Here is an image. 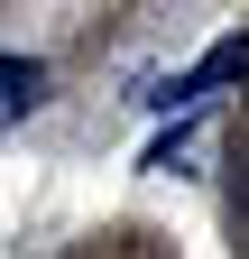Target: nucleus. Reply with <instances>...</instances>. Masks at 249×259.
I'll return each instance as SVG.
<instances>
[{"label": "nucleus", "mask_w": 249, "mask_h": 259, "mask_svg": "<svg viewBox=\"0 0 249 259\" xmlns=\"http://www.w3.org/2000/svg\"><path fill=\"white\" fill-rule=\"evenodd\" d=\"M240 74H249V37H222V47H212L203 65H184V74H166L157 93H148V102H157V111H175V102H184V111H203L212 93H222V83H240Z\"/></svg>", "instance_id": "f257e3e1"}, {"label": "nucleus", "mask_w": 249, "mask_h": 259, "mask_svg": "<svg viewBox=\"0 0 249 259\" xmlns=\"http://www.w3.org/2000/svg\"><path fill=\"white\" fill-rule=\"evenodd\" d=\"M46 102V65L37 56H0V120H28Z\"/></svg>", "instance_id": "f03ea898"}, {"label": "nucleus", "mask_w": 249, "mask_h": 259, "mask_svg": "<svg viewBox=\"0 0 249 259\" xmlns=\"http://www.w3.org/2000/svg\"><path fill=\"white\" fill-rule=\"evenodd\" d=\"M240 213H249V185H240Z\"/></svg>", "instance_id": "7ed1b4c3"}]
</instances>
